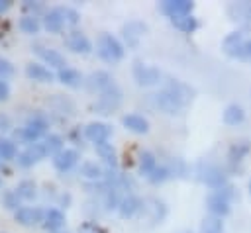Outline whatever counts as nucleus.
Here are the masks:
<instances>
[{
	"label": "nucleus",
	"instance_id": "nucleus-1",
	"mask_svg": "<svg viewBox=\"0 0 251 233\" xmlns=\"http://www.w3.org/2000/svg\"><path fill=\"white\" fill-rule=\"evenodd\" d=\"M96 53L102 61L106 63H118L124 59V45L120 43L118 37H114L112 33L108 31H102L96 39Z\"/></svg>",
	"mask_w": 251,
	"mask_h": 233
},
{
	"label": "nucleus",
	"instance_id": "nucleus-2",
	"mask_svg": "<svg viewBox=\"0 0 251 233\" xmlns=\"http://www.w3.org/2000/svg\"><path fill=\"white\" fill-rule=\"evenodd\" d=\"M122 100H124V92H122V88L114 82L112 86H108L104 92L98 94L96 102L92 104V110H94L96 114H100V116H108V114L116 112V110L122 106Z\"/></svg>",
	"mask_w": 251,
	"mask_h": 233
},
{
	"label": "nucleus",
	"instance_id": "nucleus-3",
	"mask_svg": "<svg viewBox=\"0 0 251 233\" xmlns=\"http://www.w3.org/2000/svg\"><path fill=\"white\" fill-rule=\"evenodd\" d=\"M131 72H133V78L139 86H153L161 80V70L153 65L143 63V61H135L131 67Z\"/></svg>",
	"mask_w": 251,
	"mask_h": 233
},
{
	"label": "nucleus",
	"instance_id": "nucleus-4",
	"mask_svg": "<svg viewBox=\"0 0 251 233\" xmlns=\"http://www.w3.org/2000/svg\"><path fill=\"white\" fill-rule=\"evenodd\" d=\"M198 178H200L206 186H210V188H214V190H222L224 186H227V176H226V172H224L220 166H216V164H202L200 170H198Z\"/></svg>",
	"mask_w": 251,
	"mask_h": 233
},
{
	"label": "nucleus",
	"instance_id": "nucleus-5",
	"mask_svg": "<svg viewBox=\"0 0 251 233\" xmlns=\"http://www.w3.org/2000/svg\"><path fill=\"white\" fill-rule=\"evenodd\" d=\"M145 31H147V23H143L139 20H129L122 27V37H124V41H126L127 47L135 49L139 45L141 37L145 35Z\"/></svg>",
	"mask_w": 251,
	"mask_h": 233
},
{
	"label": "nucleus",
	"instance_id": "nucleus-6",
	"mask_svg": "<svg viewBox=\"0 0 251 233\" xmlns=\"http://www.w3.org/2000/svg\"><path fill=\"white\" fill-rule=\"evenodd\" d=\"M153 100H155V106H157L163 114H169V116H178V114L184 110V106H182L169 90H165V88H161L157 94H153Z\"/></svg>",
	"mask_w": 251,
	"mask_h": 233
},
{
	"label": "nucleus",
	"instance_id": "nucleus-7",
	"mask_svg": "<svg viewBox=\"0 0 251 233\" xmlns=\"http://www.w3.org/2000/svg\"><path fill=\"white\" fill-rule=\"evenodd\" d=\"M206 208L210 211V215H216V217H226L229 211H231V200L226 198L222 192L214 190L212 194L206 196Z\"/></svg>",
	"mask_w": 251,
	"mask_h": 233
},
{
	"label": "nucleus",
	"instance_id": "nucleus-8",
	"mask_svg": "<svg viewBox=\"0 0 251 233\" xmlns=\"http://www.w3.org/2000/svg\"><path fill=\"white\" fill-rule=\"evenodd\" d=\"M159 10L173 20V18H180V16H190L194 10V2H190V0H165L159 4Z\"/></svg>",
	"mask_w": 251,
	"mask_h": 233
},
{
	"label": "nucleus",
	"instance_id": "nucleus-9",
	"mask_svg": "<svg viewBox=\"0 0 251 233\" xmlns=\"http://www.w3.org/2000/svg\"><path fill=\"white\" fill-rule=\"evenodd\" d=\"M47 157V151H45V145L43 143H31V145H27L20 155H18V164L20 166H24V168H27V166H33L35 163H39L41 159H45Z\"/></svg>",
	"mask_w": 251,
	"mask_h": 233
},
{
	"label": "nucleus",
	"instance_id": "nucleus-10",
	"mask_svg": "<svg viewBox=\"0 0 251 233\" xmlns=\"http://www.w3.org/2000/svg\"><path fill=\"white\" fill-rule=\"evenodd\" d=\"M163 88L169 90L184 108H186V106L192 102V98H194V88H190L188 84H184L182 80H176V78H169Z\"/></svg>",
	"mask_w": 251,
	"mask_h": 233
},
{
	"label": "nucleus",
	"instance_id": "nucleus-11",
	"mask_svg": "<svg viewBox=\"0 0 251 233\" xmlns=\"http://www.w3.org/2000/svg\"><path fill=\"white\" fill-rule=\"evenodd\" d=\"M65 45H67L73 53H80V55H88V53L92 51V43H90V39H88L82 31H78V29H73V31L67 33V37H65Z\"/></svg>",
	"mask_w": 251,
	"mask_h": 233
},
{
	"label": "nucleus",
	"instance_id": "nucleus-12",
	"mask_svg": "<svg viewBox=\"0 0 251 233\" xmlns=\"http://www.w3.org/2000/svg\"><path fill=\"white\" fill-rule=\"evenodd\" d=\"M110 135H112V127H110L108 123H104V121H90V123L84 127V137H86L88 141H92L94 145L108 141Z\"/></svg>",
	"mask_w": 251,
	"mask_h": 233
},
{
	"label": "nucleus",
	"instance_id": "nucleus-13",
	"mask_svg": "<svg viewBox=\"0 0 251 233\" xmlns=\"http://www.w3.org/2000/svg\"><path fill=\"white\" fill-rule=\"evenodd\" d=\"M14 217L20 225H37L45 219V211L41 208H29V206H22L18 211H14Z\"/></svg>",
	"mask_w": 251,
	"mask_h": 233
},
{
	"label": "nucleus",
	"instance_id": "nucleus-14",
	"mask_svg": "<svg viewBox=\"0 0 251 233\" xmlns=\"http://www.w3.org/2000/svg\"><path fill=\"white\" fill-rule=\"evenodd\" d=\"M143 208H145V202H143V200H139V198L133 196V194H127V196L122 198L120 208H118V213H120L124 219H131V217H135Z\"/></svg>",
	"mask_w": 251,
	"mask_h": 233
},
{
	"label": "nucleus",
	"instance_id": "nucleus-15",
	"mask_svg": "<svg viewBox=\"0 0 251 233\" xmlns=\"http://www.w3.org/2000/svg\"><path fill=\"white\" fill-rule=\"evenodd\" d=\"M67 20H65V12L63 8H51L49 12L43 14V27L49 31V33H59L63 31Z\"/></svg>",
	"mask_w": 251,
	"mask_h": 233
},
{
	"label": "nucleus",
	"instance_id": "nucleus-16",
	"mask_svg": "<svg viewBox=\"0 0 251 233\" xmlns=\"http://www.w3.org/2000/svg\"><path fill=\"white\" fill-rule=\"evenodd\" d=\"M84 84H86V88H88L90 92H98V94H100V92H104L108 86H112L114 80H112L110 72H106V70H96V72H90V74L86 76Z\"/></svg>",
	"mask_w": 251,
	"mask_h": 233
},
{
	"label": "nucleus",
	"instance_id": "nucleus-17",
	"mask_svg": "<svg viewBox=\"0 0 251 233\" xmlns=\"http://www.w3.org/2000/svg\"><path fill=\"white\" fill-rule=\"evenodd\" d=\"M53 166L59 170V172H67L71 170L76 163H78V151L76 149H63L59 155H55L53 159Z\"/></svg>",
	"mask_w": 251,
	"mask_h": 233
},
{
	"label": "nucleus",
	"instance_id": "nucleus-18",
	"mask_svg": "<svg viewBox=\"0 0 251 233\" xmlns=\"http://www.w3.org/2000/svg\"><path fill=\"white\" fill-rule=\"evenodd\" d=\"M231 20L239 22L243 27H251V2H233L227 8Z\"/></svg>",
	"mask_w": 251,
	"mask_h": 233
},
{
	"label": "nucleus",
	"instance_id": "nucleus-19",
	"mask_svg": "<svg viewBox=\"0 0 251 233\" xmlns=\"http://www.w3.org/2000/svg\"><path fill=\"white\" fill-rule=\"evenodd\" d=\"M33 51H35V53L45 61V65H49V67H55V69H59V70L67 67L65 57H63L57 49H49V47H43V45H35Z\"/></svg>",
	"mask_w": 251,
	"mask_h": 233
},
{
	"label": "nucleus",
	"instance_id": "nucleus-20",
	"mask_svg": "<svg viewBox=\"0 0 251 233\" xmlns=\"http://www.w3.org/2000/svg\"><path fill=\"white\" fill-rule=\"evenodd\" d=\"M122 123L126 129H129L131 133H137V135H143L149 131V121L139 114H126L122 117Z\"/></svg>",
	"mask_w": 251,
	"mask_h": 233
},
{
	"label": "nucleus",
	"instance_id": "nucleus-21",
	"mask_svg": "<svg viewBox=\"0 0 251 233\" xmlns=\"http://www.w3.org/2000/svg\"><path fill=\"white\" fill-rule=\"evenodd\" d=\"M78 174H80L84 180H88L90 184H92V182H102V178L106 176L104 168H102L100 164H96L94 161H84V163L80 164V168H78Z\"/></svg>",
	"mask_w": 251,
	"mask_h": 233
},
{
	"label": "nucleus",
	"instance_id": "nucleus-22",
	"mask_svg": "<svg viewBox=\"0 0 251 233\" xmlns=\"http://www.w3.org/2000/svg\"><path fill=\"white\" fill-rule=\"evenodd\" d=\"M25 74L31 80H37V82H51L55 78V74L41 63H27L25 65Z\"/></svg>",
	"mask_w": 251,
	"mask_h": 233
},
{
	"label": "nucleus",
	"instance_id": "nucleus-23",
	"mask_svg": "<svg viewBox=\"0 0 251 233\" xmlns=\"http://www.w3.org/2000/svg\"><path fill=\"white\" fill-rule=\"evenodd\" d=\"M94 147H96L98 157L106 163V166H108L110 170H116V168H118V153H116V149L112 147V143L104 141V143H98V145H94Z\"/></svg>",
	"mask_w": 251,
	"mask_h": 233
},
{
	"label": "nucleus",
	"instance_id": "nucleus-24",
	"mask_svg": "<svg viewBox=\"0 0 251 233\" xmlns=\"http://www.w3.org/2000/svg\"><path fill=\"white\" fill-rule=\"evenodd\" d=\"M47 104H49L55 112H59V114H65V116H73V114H75V102H73L71 98L63 96V94H55L53 98L47 100Z\"/></svg>",
	"mask_w": 251,
	"mask_h": 233
},
{
	"label": "nucleus",
	"instance_id": "nucleus-25",
	"mask_svg": "<svg viewBox=\"0 0 251 233\" xmlns=\"http://www.w3.org/2000/svg\"><path fill=\"white\" fill-rule=\"evenodd\" d=\"M43 225L47 231H59L63 225H65V213L57 208H49L45 211V219H43Z\"/></svg>",
	"mask_w": 251,
	"mask_h": 233
},
{
	"label": "nucleus",
	"instance_id": "nucleus-26",
	"mask_svg": "<svg viewBox=\"0 0 251 233\" xmlns=\"http://www.w3.org/2000/svg\"><path fill=\"white\" fill-rule=\"evenodd\" d=\"M222 119L226 125H239L245 119V110L239 104H229V106H226Z\"/></svg>",
	"mask_w": 251,
	"mask_h": 233
},
{
	"label": "nucleus",
	"instance_id": "nucleus-27",
	"mask_svg": "<svg viewBox=\"0 0 251 233\" xmlns=\"http://www.w3.org/2000/svg\"><path fill=\"white\" fill-rule=\"evenodd\" d=\"M57 78H59L65 86H71V88H76V86H80V82H82V74H80L76 69H73V67L61 69V70L57 72Z\"/></svg>",
	"mask_w": 251,
	"mask_h": 233
},
{
	"label": "nucleus",
	"instance_id": "nucleus-28",
	"mask_svg": "<svg viewBox=\"0 0 251 233\" xmlns=\"http://www.w3.org/2000/svg\"><path fill=\"white\" fill-rule=\"evenodd\" d=\"M137 166H139V172L149 178V176L153 174V170L157 168V159H155V155H153L151 151H141V153H139Z\"/></svg>",
	"mask_w": 251,
	"mask_h": 233
},
{
	"label": "nucleus",
	"instance_id": "nucleus-29",
	"mask_svg": "<svg viewBox=\"0 0 251 233\" xmlns=\"http://www.w3.org/2000/svg\"><path fill=\"white\" fill-rule=\"evenodd\" d=\"M249 151H251V143H249V141H237V143H233V145L229 147L227 159H229L231 163H241V161L249 155Z\"/></svg>",
	"mask_w": 251,
	"mask_h": 233
},
{
	"label": "nucleus",
	"instance_id": "nucleus-30",
	"mask_svg": "<svg viewBox=\"0 0 251 233\" xmlns=\"http://www.w3.org/2000/svg\"><path fill=\"white\" fill-rule=\"evenodd\" d=\"M18 147H16V143L12 141V139H6V137H2L0 135V159L4 161V163H8V161H14V159H18Z\"/></svg>",
	"mask_w": 251,
	"mask_h": 233
},
{
	"label": "nucleus",
	"instance_id": "nucleus-31",
	"mask_svg": "<svg viewBox=\"0 0 251 233\" xmlns=\"http://www.w3.org/2000/svg\"><path fill=\"white\" fill-rule=\"evenodd\" d=\"M200 233H224V221L216 215H206L200 221Z\"/></svg>",
	"mask_w": 251,
	"mask_h": 233
},
{
	"label": "nucleus",
	"instance_id": "nucleus-32",
	"mask_svg": "<svg viewBox=\"0 0 251 233\" xmlns=\"http://www.w3.org/2000/svg\"><path fill=\"white\" fill-rule=\"evenodd\" d=\"M173 22V25L178 29V31H182V33H192L196 27H198V20L190 14V16H180V18H173L171 20Z\"/></svg>",
	"mask_w": 251,
	"mask_h": 233
},
{
	"label": "nucleus",
	"instance_id": "nucleus-33",
	"mask_svg": "<svg viewBox=\"0 0 251 233\" xmlns=\"http://www.w3.org/2000/svg\"><path fill=\"white\" fill-rule=\"evenodd\" d=\"M43 145H45L47 155H51V157L59 155V153L65 149V147H63V137H61V135H57V133H49V135L45 137Z\"/></svg>",
	"mask_w": 251,
	"mask_h": 233
},
{
	"label": "nucleus",
	"instance_id": "nucleus-34",
	"mask_svg": "<svg viewBox=\"0 0 251 233\" xmlns=\"http://www.w3.org/2000/svg\"><path fill=\"white\" fill-rule=\"evenodd\" d=\"M16 192L22 200H33L35 194H37V188H35V182L33 180H20L18 186H16Z\"/></svg>",
	"mask_w": 251,
	"mask_h": 233
},
{
	"label": "nucleus",
	"instance_id": "nucleus-35",
	"mask_svg": "<svg viewBox=\"0 0 251 233\" xmlns=\"http://www.w3.org/2000/svg\"><path fill=\"white\" fill-rule=\"evenodd\" d=\"M18 27H20L24 33H27V35H35V33L39 31L41 23H39V20L33 18V16H22L20 22H18Z\"/></svg>",
	"mask_w": 251,
	"mask_h": 233
},
{
	"label": "nucleus",
	"instance_id": "nucleus-36",
	"mask_svg": "<svg viewBox=\"0 0 251 233\" xmlns=\"http://www.w3.org/2000/svg\"><path fill=\"white\" fill-rule=\"evenodd\" d=\"M20 200H22V198L18 196L16 190H4V194H2V198H0L2 206H4L6 210H12V211H18V210L22 208Z\"/></svg>",
	"mask_w": 251,
	"mask_h": 233
},
{
	"label": "nucleus",
	"instance_id": "nucleus-37",
	"mask_svg": "<svg viewBox=\"0 0 251 233\" xmlns=\"http://www.w3.org/2000/svg\"><path fill=\"white\" fill-rule=\"evenodd\" d=\"M149 204H151V206H147V204H145V208H143V210H149V211H151V221H161V219L165 217V213H167L165 204H163L161 200H157V198H151V200H149Z\"/></svg>",
	"mask_w": 251,
	"mask_h": 233
},
{
	"label": "nucleus",
	"instance_id": "nucleus-38",
	"mask_svg": "<svg viewBox=\"0 0 251 233\" xmlns=\"http://www.w3.org/2000/svg\"><path fill=\"white\" fill-rule=\"evenodd\" d=\"M22 10L25 12V16H33V18H37V14L45 12V6H43V2H31V0H25V2L22 4Z\"/></svg>",
	"mask_w": 251,
	"mask_h": 233
},
{
	"label": "nucleus",
	"instance_id": "nucleus-39",
	"mask_svg": "<svg viewBox=\"0 0 251 233\" xmlns=\"http://www.w3.org/2000/svg\"><path fill=\"white\" fill-rule=\"evenodd\" d=\"M169 176H171V170H169V166H157V168L153 170V174L149 176V182H153V184H159V182H165Z\"/></svg>",
	"mask_w": 251,
	"mask_h": 233
},
{
	"label": "nucleus",
	"instance_id": "nucleus-40",
	"mask_svg": "<svg viewBox=\"0 0 251 233\" xmlns=\"http://www.w3.org/2000/svg\"><path fill=\"white\" fill-rule=\"evenodd\" d=\"M237 59H241V61L251 59V31L245 33V39H243V43H241V47H239Z\"/></svg>",
	"mask_w": 251,
	"mask_h": 233
},
{
	"label": "nucleus",
	"instance_id": "nucleus-41",
	"mask_svg": "<svg viewBox=\"0 0 251 233\" xmlns=\"http://www.w3.org/2000/svg\"><path fill=\"white\" fill-rule=\"evenodd\" d=\"M78 233H106V229L94 221H84L78 225Z\"/></svg>",
	"mask_w": 251,
	"mask_h": 233
},
{
	"label": "nucleus",
	"instance_id": "nucleus-42",
	"mask_svg": "<svg viewBox=\"0 0 251 233\" xmlns=\"http://www.w3.org/2000/svg\"><path fill=\"white\" fill-rule=\"evenodd\" d=\"M10 74H14V65H12L8 59L0 57V76L6 78V76H10Z\"/></svg>",
	"mask_w": 251,
	"mask_h": 233
},
{
	"label": "nucleus",
	"instance_id": "nucleus-43",
	"mask_svg": "<svg viewBox=\"0 0 251 233\" xmlns=\"http://www.w3.org/2000/svg\"><path fill=\"white\" fill-rule=\"evenodd\" d=\"M63 12H65V20H67V23H71V25H75L76 22H78V12L76 10H73V8H63Z\"/></svg>",
	"mask_w": 251,
	"mask_h": 233
},
{
	"label": "nucleus",
	"instance_id": "nucleus-44",
	"mask_svg": "<svg viewBox=\"0 0 251 233\" xmlns=\"http://www.w3.org/2000/svg\"><path fill=\"white\" fill-rule=\"evenodd\" d=\"M10 98V84L0 76V102H6Z\"/></svg>",
	"mask_w": 251,
	"mask_h": 233
},
{
	"label": "nucleus",
	"instance_id": "nucleus-45",
	"mask_svg": "<svg viewBox=\"0 0 251 233\" xmlns=\"http://www.w3.org/2000/svg\"><path fill=\"white\" fill-rule=\"evenodd\" d=\"M12 127V119L8 114H0V131H8Z\"/></svg>",
	"mask_w": 251,
	"mask_h": 233
},
{
	"label": "nucleus",
	"instance_id": "nucleus-46",
	"mask_svg": "<svg viewBox=\"0 0 251 233\" xmlns=\"http://www.w3.org/2000/svg\"><path fill=\"white\" fill-rule=\"evenodd\" d=\"M12 8V0H0V14L8 12Z\"/></svg>",
	"mask_w": 251,
	"mask_h": 233
},
{
	"label": "nucleus",
	"instance_id": "nucleus-47",
	"mask_svg": "<svg viewBox=\"0 0 251 233\" xmlns=\"http://www.w3.org/2000/svg\"><path fill=\"white\" fill-rule=\"evenodd\" d=\"M0 170H2V172H6V174H10V168L6 166V163H4L2 159H0Z\"/></svg>",
	"mask_w": 251,
	"mask_h": 233
},
{
	"label": "nucleus",
	"instance_id": "nucleus-48",
	"mask_svg": "<svg viewBox=\"0 0 251 233\" xmlns=\"http://www.w3.org/2000/svg\"><path fill=\"white\" fill-rule=\"evenodd\" d=\"M249 194H251V180H249Z\"/></svg>",
	"mask_w": 251,
	"mask_h": 233
},
{
	"label": "nucleus",
	"instance_id": "nucleus-49",
	"mask_svg": "<svg viewBox=\"0 0 251 233\" xmlns=\"http://www.w3.org/2000/svg\"><path fill=\"white\" fill-rule=\"evenodd\" d=\"M180 233H192V231H180Z\"/></svg>",
	"mask_w": 251,
	"mask_h": 233
},
{
	"label": "nucleus",
	"instance_id": "nucleus-50",
	"mask_svg": "<svg viewBox=\"0 0 251 233\" xmlns=\"http://www.w3.org/2000/svg\"><path fill=\"white\" fill-rule=\"evenodd\" d=\"M0 186H2V178H0Z\"/></svg>",
	"mask_w": 251,
	"mask_h": 233
},
{
	"label": "nucleus",
	"instance_id": "nucleus-51",
	"mask_svg": "<svg viewBox=\"0 0 251 233\" xmlns=\"http://www.w3.org/2000/svg\"><path fill=\"white\" fill-rule=\"evenodd\" d=\"M65 233H67V231H65Z\"/></svg>",
	"mask_w": 251,
	"mask_h": 233
}]
</instances>
